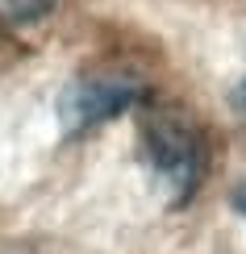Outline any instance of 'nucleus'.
I'll use <instances>...</instances> for the list:
<instances>
[{
	"label": "nucleus",
	"instance_id": "nucleus-3",
	"mask_svg": "<svg viewBox=\"0 0 246 254\" xmlns=\"http://www.w3.org/2000/svg\"><path fill=\"white\" fill-rule=\"evenodd\" d=\"M59 0H0V34H13V29H25L42 21L55 8Z\"/></svg>",
	"mask_w": 246,
	"mask_h": 254
},
{
	"label": "nucleus",
	"instance_id": "nucleus-4",
	"mask_svg": "<svg viewBox=\"0 0 246 254\" xmlns=\"http://www.w3.org/2000/svg\"><path fill=\"white\" fill-rule=\"evenodd\" d=\"M234 208H238V213L246 217V184H238V188H234Z\"/></svg>",
	"mask_w": 246,
	"mask_h": 254
},
{
	"label": "nucleus",
	"instance_id": "nucleus-1",
	"mask_svg": "<svg viewBox=\"0 0 246 254\" xmlns=\"http://www.w3.org/2000/svg\"><path fill=\"white\" fill-rule=\"evenodd\" d=\"M142 154L171 208L196 196L205 179V137L196 121L171 104H142Z\"/></svg>",
	"mask_w": 246,
	"mask_h": 254
},
{
	"label": "nucleus",
	"instance_id": "nucleus-2",
	"mask_svg": "<svg viewBox=\"0 0 246 254\" xmlns=\"http://www.w3.org/2000/svg\"><path fill=\"white\" fill-rule=\"evenodd\" d=\"M146 104V83L130 71H96V75H76L59 92V125L63 137H80L96 125L121 117V113Z\"/></svg>",
	"mask_w": 246,
	"mask_h": 254
}]
</instances>
